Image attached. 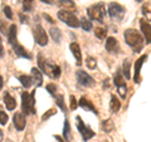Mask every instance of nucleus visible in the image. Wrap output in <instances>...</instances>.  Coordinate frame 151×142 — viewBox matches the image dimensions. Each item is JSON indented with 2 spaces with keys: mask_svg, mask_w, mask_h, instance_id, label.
Masks as SVG:
<instances>
[{
  "mask_svg": "<svg viewBox=\"0 0 151 142\" xmlns=\"http://www.w3.org/2000/svg\"><path fill=\"white\" fill-rule=\"evenodd\" d=\"M34 94H35V91L32 92V93H28V92L22 93V110H23V113H24L25 116L27 115H35Z\"/></svg>",
  "mask_w": 151,
  "mask_h": 142,
  "instance_id": "obj_3",
  "label": "nucleus"
},
{
  "mask_svg": "<svg viewBox=\"0 0 151 142\" xmlns=\"http://www.w3.org/2000/svg\"><path fill=\"white\" fill-rule=\"evenodd\" d=\"M102 130L105 131V132H111L113 130V123H112V121L111 120H106V121H103L102 122Z\"/></svg>",
  "mask_w": 151,
  "mask_h": 142,
  "instance_id": "obj_28",
  "label": "nucleus"
},
{
  "mask_svg": "<svg viewBox=\"0 0 151 142\" xmlns=\"http://www.w3.org/2000/svg\"><path fill=\"white\" fill-rule=\"evenodd\" d=\"M3 86H4V79H3L1 75H0V89L3 88Z\"/></svg>",
  "mask_w": 151,
  "mask_h": 142,
  "instance_id": "obj_43",
  "label": "nucleus"
},
{
  "mask_svg": "<svg viewBox=\"0 0 151 142\" xmlns=\"http://www.w3.org/2000/svg\"><path fill=\"white\" fill-rule=\"evenodd\" d=\"M23 9L24 11H30L33 9V0H24V4H23Z\"/></svg>",
  "mask_w": 151,
  "mask_h": 142,
  "instance_id": "obj_33",
  "label": "nucleus"
},
{
  "mask_svg": "<svg viewBox=\"0 0 151 142\" xmlns=\"http://www.w3.org/2000/svg\"><path fill=\"white\" fill-rule=\"evenodd\" d=\"M42 1L45 4H53V0H42Z\"/></svg>",
  "mask_w": 151,
  "mask_h": 142,
  "instance_id": "obj_44",
  "label": "nucleus"
},
{
  "mask_svg": "<svg viewBox=\"0 0 151 142\" xmlns=\"http://www.w3.org/2000/svg\"><path fill=\"white\" fill-rule=\"evenodd\" d=\"M59 3L65 8H74V1L73 0H59Z\"/></svg>",
  "mask_w": 151,
  "mask_h": 142,
  "instance_id": "obj_34",
  "label": "nucleus"
},
{
  "mask_svg": "<svg viewBox=\"0 0 151 142\" xmlns=\"http://www.w3.org/2000/svg\"><path fill=\"white\" fill-rule=\"evenodd\" d=\"M79 25L82 27V29L84 32H89V30L92 29V23H91V20H88V19H86V18H82L81 20H79Z\"/></svg>",
  "mask_w": 151,
  "mask_h": 142,
  "instance_id": "obj_25",
  "label": "nucleus"
},
{
  "mask_svg": "<svg viewBox=\"0 0 151 142\" xmlns=\"http://www.w3.org/2000/svg\"><path fill=\"white\" fill-rule=\"evenodd\" d=\"M43 16H44V18L47 19V20H48V22H49V23H54V20H53V19H52V18H50V16L48 15V14H44V15H43Z\"/></svg>",
  "mask_w": 151,
  "mask_h": 142,
  "instance_id": "obj_41",
  "label": "nucleus"
},
{
  "mask_svg": "<svg viewBox=\"0 0 151 142\" xmlns=\"http://www.w3.org/2000/svg\"><path fill=\"white\" fill-rule=\"evenodd\" d=\"M54 110H49L48 112H47V113H44V115L43 116H42V121H47V120H48V118L50 117V116H53L54 115Z\"/></svg>",
  "mask_w": 151,
  "mask_h": 142,
  "instance_id": "obj_38",
  "label": "nucleus"
},
{
  "mask_svg": "<svg viewBox=\"0 0 151 142\" xmlns=\"http://www.w3.org/2000/svg\"><path fill=\"white\" fill-rule=\"evenodd\" d=\"M32 79L35 87H40L43 84V73L39 70V68H32Z\"/></svg>",
  "mask_w": 151,
  "mask_h": 142,
  "instance_id": "obj_16",
  "label": "nucleus"
},
{
  "mask_svg": "<svg viewBox=\"0 0 151 142\" xmlns=\"http://www.w3.org/2000/svg\"><path fill=\"white\" fill-rule=\"evenodd\" d=\"M140 28L142 30V34L145 35L146 39V44H150L151 42V25L149 20H145V19H140Z\"/></svg>",
  "mask_w": 151,
  "mask_h": 142,
  "instance_id": "obj_11",
  "label": "nucleus"
},
{
  "mask_svg": "<svg viewBox=\"0 0 151 142\" xmlns=\"http://www.w3.org/2000/svg\"><path fill=\"white\" fill-rule=\"evenodd\" d=\"M76 78H77V82L83 87H92L94 84L93 78L84 70H77L76 72Z\"/></svg>",
  "mask_w": 151,
  "mask_h": 142,
  "instance_id": "obj_9",
  "label": "nucleus"
},
{
  "mask_svg": "<svg viewBox=\"0 0 151 142\" xmlns=\"http://www.w3.org/2000/svg\"><path fill=\"white\" fill-rule=\"evenodd\" d=\"M136 1H140V0H136Z\"/></svg>",
  "mask_w": 151,
  "mask_h": 142,
  "instance_id": "obj_47",
  "label": "nucleus"
},
{
  "mask_svg": "<svg viewBox=\"0 0 151 142\" xmlns=\"http://www.w3.org/2000/svg\"><path fill=\"white\" fill-rule=\"evenodd\" d=\"M55 140H58L59 142H63V140H62V138H60V137H59V136H55Z\"/></svg>",
  "mask_w": 151,
  "mask_h": 142,
  "instance_id": "obj_45",
  "label": "nucleus"
},
{
  "mask_svg": "<svg viewBox=\"0 0 151 142\" xmlns=\"http://www.w3.org/2000/svg\"><path fill=\"white\" fill-rule=\"evenodd\" d=\"M113 83H115L116 87H120V86H124V84H126L125 78H124V75H122L121 69H117V70H116L115 77H113Z\"/></svg>",
  "mask_w": 151,
  "mask_h": 142,
  "instance_id": "obj_20",
  "label": "nucleus"
},
{
  "mask_svg": "<svg viewBox=\"0 0 151 142\" xmlns=\"http://www.w3.org/2000/svg\"><path fill=\"white\" fill-rule=\"evenodd\" d=\"M125 8L120 5L119 3H110V5H108V15H110L113 20H122L125 16Z\"/></svg>",
  "mask_w": 151,
  "mask_h": 142,
  "instance_id": "obj_6",
  "label": "nucleus"
},
{
  "mask_svg": "<svg viewBox=\"0 0 151 142\" xmlns=\"http://www.w3.org/2000/svg\"><path fill=\"white\" fill-rule=\"evenodd\" d=\"M13 49H14V53H15V55H18L19 58H27V59H30L32 58V55L28 53L27 49L23 45H20V44L14 43L13 44Z\"/></svg>",
  "mask_w": 151,
  "mask_h": 142,
  "instance_id": "obj_15",
  "label": "nucleus"
},
{
  "mask_svg": "<svg viewBox=\"0 0 151 142\" xmlns=\"http://www.w3.org/2000/svg\"><path fill=\"white\" fill-rule=\"evenodd\" d=\"M94 35H96L98 39H106L107 29L106 28H96V30H94Z\"/></svg>",
  "mask_w": 151,
  "mask_h": 142,
  "instance_id": "obj_26",
  "label": "nucleus"
},
{
  "mask_svg": "<svg viewBox=\"0 0 151 142\" xmlns=\"http://www.w3.org/2000/svg\"><path fill=\"white\" fill-rule=\"evenodd\" d=\"M87 14H88L89 19H92V20L103 23V19H105V14H106L105 4H103V3H98V4H94V5L89 6V8L87 9Z\"/></svg>",
  "mask_w": 151,
  "mask_h": 142,
  "instance_id": "obj_4",
  "label": "nucleus"
},
{
  "mask_svg": "<svg viewBox=\"0 0 151 142\" xmlns=\"http://www.w3.org/2000/svg\"><path fill=\"white\" fill-rule=\"evenodd\" d=\"M8 42L12 45L14 43H17V25L15 24H12L10 27H9V30H8Z\"/></svg>",
  "mask_w": 151,
  "mask_h": 142,
  "instance_id": "obj_19",
  "label": "nucleus"
},
{
  "mask_svg": "<svg viewBox=\"0 0 151 142\" xmlns=\"http://www.w3.org/2000/svg\"><path fill=\"white\" fill-rule=\"evenodd\" d=\"M55 103L58 105V107L60 108L62 111H64L65 112V106H64V98H63V96L62 94H57L55 96Z\"/></svg>",
  "mask_w": 151,
  "mask_h": 142,
  "instance_id": "obj_29",
  "label": "nucleus"
},
{
  "mask_svg": "<svg viewBox=\"0 0 151 142\" xmlns=\"http://www.w3.org/2000/svg\"><path fill=\"white\" fill-rule=\"evenodd\" d=\"M8 121H9V117L5 112H3V111H0V125L1 126H5L8 123Z\"/></svg>",
  "mask_w": 151,
  "mask_h": 142,
  "instance_id": "obj_32",
  "label": "nucleus"
},
{
  "mask_svg": "<svg viewBox=\"0 0 151 142\" xmlns=\"http://www.w3.org/2000/svg\"><path fill=\"white\" fill-rule=\"evenodd\" d=\"M79 106H81L83 110H86V111H91V112H93L94 115H97V110H96V107L93 106V103L91 102V101H88L87 98H84V97H82L81 99H79V103H78Z\"/></svg>",
  "mask_w": 151,
  "mask_h": 142,
  "instance_id": "obj_17",
  "label": "nucleus"
},
{
  "mask_svg": "<svg viewBox=\"0 0 151 142\" xmlns=\"http://www.w3.org/2000/svg\"><path fill=\"white\" fill-rule=\"evenodd\" d=\"M110 108L113 113H117L121 108V102L119 101V98H116V96H111V101H110Z\"/></svg>",
  "mask_w": 151,
  "mask_h": 142,
  "instance_id": "obj_21",
  "label": "nucleus"
},
{
  "mask_svg": "<svg viewBox=\"0 0 151 142\" xmlns=\"http://www.w3.org/2000/svg\"><path fill=\"white\" fill-rule=\"evenodd\" d=\"M3 10H4V14H5V16L8 19H13V11H12L10 6H4Z\"/></svg>",
  "mask_w": 151,
  "mask_h": 142,
  "instance_id": "obj_37",
  "label": "nucleus"
},
{
  "mask_svg": "<svg viewBox=\"0 0 151 142\" xmlns=\"http://www.w3.org/2000/svg\"><path fill=\"white\" fill-rule=\"evenodd\" d=\"M47 91H48L52 96H55V92H57V86L53 83H49L47 84Z\"/></svg>",
  "mask_w": 151,
  "mask_h": 142,
  "instance_id": "obj_35",
  "label": "nucleus"
},
{
  "mask_svg": "<svg viewBox=\"0 0 151 142\" xmlns=\"http://www.w3.org/2000/svg\"><path fill=\"white\" fill-rule=\"evenodd\" d=\"M130 68H131L130 60H129V59H125V60H124V63H122V75H124L126 79H130V78H131Z\"/></svg>",
  "mask_w": 151,
  "mask_h": 142,
  "instance_id": "obj_24",
  "label": "nucleus"
},
{
  "mask_svg": "<svg viewBox=\"0 0 151 142\" xmlns=\"http://www.w3.org/2000/svg\"><path fill=\"white\" fill-rule=\"evenodd\" d=\"M19 82L22 83V86L23 87H25V88H29V87H32L33 86V79H32V77L30 75H19Z\"/></svg>",
  "mask_w": 151,
  "mask_h": 142,
  "instance_id": "obj_23",
  "label": "nucleus"
},
{
  "mask_svg": "<svg viewBox=\"0 0 151 142\" xmlns=\"http://www.w3.org/2000/svg\"><path fill=\"white\" fill-rule=\"evenodd\" d=\"M13 122H14V126H15V128L18 131H23L25 128V123H27L24 113L17 112L15 115H14V117H13Z\"/></svg>",
  "mask_w": 151,
  "mask_h": 142,
  "instance_id": "obj_10",
  "label": "nucleus"
},
{
  "mask_svg": "<svg viewBox=\"0 0 151 142\" xmlns=\"http://www.w3.org/2000/svg\"><path fill=\"white\" fill-rule=\"evenodd\" d=\"M33 34H34V39L35 43L39 44L40 47H45L48 44V35H47L45 30L43 29V27L40 24H37L33 29Z\"/></svg>",
  "mask_w": 151,
  "mask_h": 142,
  "instance_id": "obj_7",
  "label": "nucleus"
},
{
  "mask_svg": "<svg viewBox=\"0 0 151 142\" xmlns=\"http://www.w3.org/2000/svg\"><path fill=\"white\" fill-rule=\"evenodd\" d=\"M86 64H87V67L89 69H94L96 65H97V60L94 58H92V57H88V58L86 59Z\"/></svg>",
  "mask_w": 151,
  "mask_h": 142,
  "instance_id": "obj_30",
  "label": "nucleus"
},
{
  "mask_svg": "<svg viewBox=\"0 0 151 142\" xmlns=\"http://www.w3.org/2000/svg\"><path fill=\"white\" fill-rule=\"evenodd\" d=\"M3 141V132H1V130H0V142Z\"/></svg>",
  "mask_w": 151,
  "mask_h": 142,
  "instance_id": "obj_46",
  "label": "nucleus"
},
{
  "mask_svg": "<svg viewBox=\"0 0 151 142\" xmlns=\"http://www.w3.org/2000/svg\"><path fill=\"white\" fill-rule=\"evenodd\" d=\"M70 128H69V122L65 120L64 121V127H63V138L64 141H68L69 137H70Z\"/></svg>",
  "mask_w": 151,
  "mask_h": 142,
  "instance_id": "obj_27",
  "label": "nucleus"
},
{
  "mask_svg": "<svg viewBox=\"0 0 151 142\" xmlns=\"http://www.w3.org/2000/svg\"><path fill=\"white\" fill-rule=\"evenodd\" d=\"M4 103H5V106H6V108L9 111L15 110V107H17V101L12 97V94L9 92L4 93Z\"/></svg>",
  "mask_w": 151,
  "mask_h": 142,
  "instance_id": "obj_18",
  "label": "nucleus"
},
{
  "mask_svg": "<svg viewBox=\"0 0 151 142\" xmlns=\"http://www.w3.org/2000/svg\"><path fill=\"white\" fill-rule=\"evenodd\" d=\"M58 19L62 20L64 24H67L70 28H78L79 27V20L77 16L74 15V13L69 10H59L58 11Z\"/></svg>",
  "mask_w": 151,
  "mask_h": 142,
  "instance_id": "obj_5",
  "label": "nucleus"
},
{
  "mask_svg": "<svg viewBox=\"0 0 151 142\" xmlns=\"http://www.w3.org/2000/svg\"><path fill=\"white\" fill-rule=\"evenodd\" d=\"M69 103H70V110H72V111H74L76 108H77V106H78V103H77V101H76V97L74 96H70L69 97Z\"/></svg>",
  "mask_w": 151,
  "mask_h": 142,
  "instance_id": "obj_36",
  "label": "nucleus"
},
{
  "mask_svg": "<svg viewBox=\"0 0 151 142\" xmlns=\"http://www.w3.org/2000/svg\"><path fill=\"white\" fill-rule=\"evenodd\" d=\"M147 59V55H142L141 58H139L135 63V75H134V79H135V83H140L141 82V77H140V73H141V68L145 63V60Z\"/></svg>",
  "mask_w": 151,
  "mask_h": 142,
  "instance_id": "obj_13",
  "label": "nucleus"
},
{
  "mask_svg": "<svg viewBox=\"0 0 151 142\" xmlns=\"http://www.w3.org/2000/svg\"><path fill=\"white\" fill-rule=\"evenodd\" d=\"M4 57V47H3V40H1V37H0V58Z\"/></svg>",
  "mask_w": 151,
  "mask_h": 142,
  "instance_id": "obj_39",
  "label": "nucleus"
},
{
  "mask_svg": "<svg viewBox=\"0 0 151 142\" xmlns=\"http://www.w3.org/2000/svg\"><path fill=\"white\" fill-rule=\"evenodd\" d=\"M19 19H20L22 23H28V20H29L28 16H24V14H20V15H19Z\"/></svg>",
  "mask_w": 151,
  "mask_h": 142,
  "instance_id": "obj_40",
  "label": "nucleus"
},
{
  "mask_svg": "<svg viewBox=\"0 0 151 142\" xmlns=\"http://www.w3.org/2000/svg\"><path fill=\"white\" fill-rule=\"evenodd\" d=\"M69 49H70V52H72L73 57L76 58V64H77L78 67H81L82 65V53H81V48H79L78 43H76V42L70 43L69 44Z\"/></svg>",
  "mask_w": 151,
  "mask_h": 142,
  "instance_id": "obj_12",
  "label": "nucleus"
},
{
  "mask_svg": "<svg viewBox=\"0 0 151 142\" xmlns=\"http://www.w3.org/2000/svg\"><path fill=\"white\" fill-rule=\"evenodd\" d=\"M49 34L52 37V39L54 40V43H57V44L60 43V39H62V33H60V30L58 29V28H52V29L49 30Z\"/></svg>",
  "mask_w": 151,
  "mask_h": 142,
  "instance_id": "obj_22",
  "label": "nucleus"
},
{
  "mask_svg": "<svg viewBox=\"0 0 151 142\" xmlns=\"http://www.w3.org/2000/svg\"><path fill=\"white\" fill-rule=\"evenodd\" d=\"M142 13L145 14V15H146V14H149L150 11H149V8H146V6H142Z\"/></svg>",
  "mask_w": 151,
  "mask_h": 142,
  "instance_id": "obj_42",
  "label": "nucleus"
},
{
  "mask_svg": "<svg viewBox=\"0 0 151 142\" xmlns=\"http://www.w3.org/2000/svg\"><path fill=\"white\" fill-rule=\"evenodd\" d=\"M38 65H39V70L42 73H45L47 75H49L50 78H59L60 77V68L57 64H52L49 62H47L45 59H43V55L38 54Z\"/></svg>",
  "mask_w": 151,
  "mask_h": 142,
  "instance_id": "obj_2",
  "label": "nucleus"
},
{
  "mask_svg": "<svg viewBox=\"0 0 151 142\" xmlns=\"http://www.w3.org/2000/svg\"><path fill=\"white\" fill-rule=\"evenodd\" d=\"M124 38H125V42L129 44L131 48H134L135 53H139V52L142 49V45H144V38L141 37V34L135 30V29H127L124 33Z\"/></svg>",
  "mask_w": 151,
  "mask_h": 142,
  "instance_id": "obj_1",
  "label": "nucleus"
},
{
  "mask_svg": "<svg viewBox=\"0 0 151 142\" xmlns=\"http://www.w3.org/2000/svg\"><path fill=\"white\" fill-rule=\"evenodd\" d=\"M106 50L108 53H116V54L120 52L119 42H117L113 37H110L106 39Z\"/></svg>",
  "mask_w": 151,
  "mask_h": 142,
  "instance_id": "obj_14",
  "label": "nucleus"
},
{
  "mask_svg": "<svg viewBox=\"0 0 151 142\" xmlns=\"http://www.w3.org/2000/svg\"><path fill=\"white\" fill-rule=\"evenodd\" d=\"M117 92H119L121 98H126V96H127V86L124 84V86L117 87Z\"/></svg>",
  "mask_w": 151,
  "mask_h": 142,
  "instance_id": "obj_31",
  "label": "nucleus"
},
{
  "mask_svg": "<svg viewBox=\"0 0 151 142\" xmlns=\"http://www.w3.org/2000/svg\"><path fill=\"white\" fill-rule=\"evenodd\" d=\"M76 120H77V130H78V132L82 135V138H83V141H88V140H91L92 137L94 136V132L89 128L88 126H86L83 123V121H82V118L79 117V116H77L76 117Z\"/></svg>",
  "mask_w": 151,
  "mask_h": 142,
  "instance_id": "obj_8",
  "label": "nucleus"
}]
</instances>
